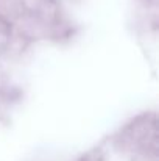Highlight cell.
Segmentation results:
<instances>
[]
</instances>
